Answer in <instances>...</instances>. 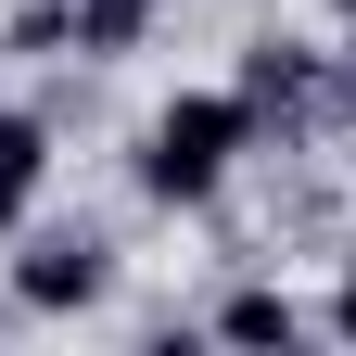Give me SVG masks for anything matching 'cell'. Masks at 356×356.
Masks as SVG:
<instances>
[{
  "label": "cell",
  "instance_id": "obj_6",
  "mask_svg": "<svg viewBox=\"0 0 356 356\" xmlns=\"http://www.w3.org/2000/svg\"><path fill=\"white\" fill-rule=\"evenodd\" d=\"M38 178H51V127H38V115H0V191H38Z\"/></svg>",
  "mask_w": 356,
  "mask_h": 356
},
{
  "label": "cell",
  "instance_id": "obj_4",
  "mask_svg": "<svg viewBox=\"0 0 356 356\" xmlns=\"http://www.w3.org/2000/svg\"><path fill=\"white\" fill-rule=\"evenodd\" d=\"M216 343H305V305L267 293V280H242L229 305H216Z\"/></svg>",
  "mask_w": 356,
  "mask_h": 356
},
{
  "label": "cell",
  "instance_id": "obj_5",
  "mask_svg": "<svg viewBox=\"0 0 356 356\" xmlns=\"http://www.w3.org/2000/svg\"><path fill=\"white\" fill-rule=\"evenodd\" d=\"M165 0H76V51H140Z\"/></svg>",
  "mask_w": 356,
  "mask_h": 356
},
{
  "label": "cell",
  "instance_id": "obj_9",
  "mask_svg": "<svg viewBox=\"0 0 356 356\" xmlns=\"http://www.w3.org/2000/svg\"><path fill=\"white\" fill-rule=\"evenodd\" d=\"M343 102H356V51H343Z\"/></svg>",
  "mask_w": 356,
  "mask_h": 356
},
{
  "label": "cell",
  "instance_id": "obj_2",
  "mask_svg": "<svg viewBox=\"0 0 356 356\" xmlns=\"http://www.w3.org/2000/svg\"><path fill=\"white\" fill-rule=\"evenodd\" d=\"M115 293V242L102 229H38L13 254V305L26 318H76V305H102Z\"/></svg>",
  "mask_w": 356,
  "mask_h": 356
},
{
  "label": "cell",
  "instance_id": "obj_7",
  "mask_svg": "<svg viewBox=\"0 0 356 356\" xmlns=\"http://www.w3.org/2000/svg\"><path fill=\"white\" fill-rule=\"evenodd\" d=\"M331 331H343V343H356V267H343V293H331Z\"/></svg>",
  "mask_w": 356,
  "mask_h": 356
},
{
  "label": "cell",
  "instance_id": "obj_8",
  "mask_svg": "<svg viewBox=\"0 0 356 356\" xmlns=\"http://www.w3.org/2000/svg\"><path fill=\"white\" fill-rule=\"evenodd\" d=\"M13 216H26V204H13V191H0V242H13Z\"/></svg>",
  "mask_w": 356,
  "mask_h": 356
},
{
  "label": "cell",
  "instance_id": "obj_3",
  "mask_svg": "<svg viewBox=\"0 0 356 356\" xmlns=\"http://www.w3.org/2000/svg\"><path fill=\"white\" fill-rule=\"evenodd\" d=\"M242 102H254V127H267V115H280V127H305V115H318V51L254 38V51H242Z\"/></svg>",
  "mask_w": 356,
  "mask_h": 356
},
{
  "label": "cell",
  "instance_id": "obj_1",
  "mask_svg": "<svg viewBox=\"0 0 356 356\" xmlns=\"http://www.w3.org/2000/svg\"><path fill=\"white\" fill-rule=\"evenodd\" d=\"M254 153V102L242 89H178V102L140 127V191L153 204H216V178Z\"/></svg>",
  "mask_w": 356,
  "mask_h": 356
}]
</instances>
